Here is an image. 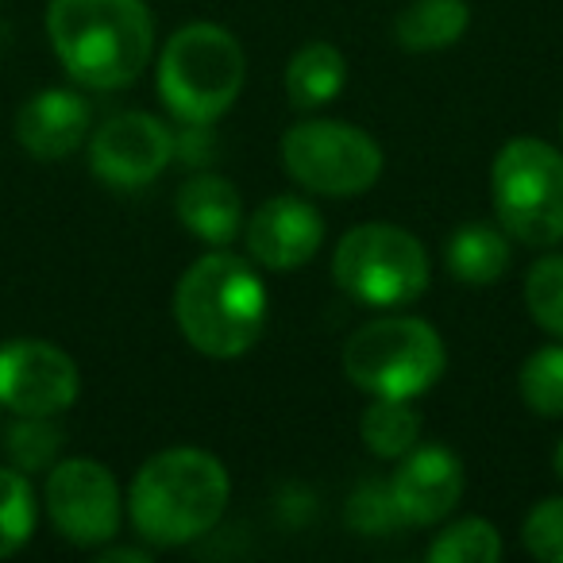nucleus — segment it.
<instances>
[{
	"label": "nucleus",
	"instance_id": "nucleus-1",
	"mask_svg": "<svg viewBox=\"0 0 563 563\" xmlns=\"http://www.w3.org/2000/svg\"><path fill=\"white\" fill-rule=\"evenodd\" d=\"M47 40L78 86L128 89L155 55V16L147 0H51Z\"/></svg>",
	"mask_w": 563,
	"mask_h": 563
},
{
	"label": "nucleus",
	"instance_id": "nucleus-2",
	"mask_svg": "<svg viewBox=\"0 0 563 563\" xmlns=\"http://www.w3.org/2000/svg\"><path fill=\"white\" fill-rule=\"evenodd\" d=\"M232 498L224 463L205 448H166L132 478L128 517L151 548H181L220 525Z\"/></svg>",
	"mask_w": 563,
	"mask_h": 563
},
{
	"label": "nucleus",
	"instance_id": "nucleus-3",
	"mask_svg": "<svg viewBox=\"0 0 563 563\" xmlns=\"http://www.w3.org/2000/svg\"><path fill=\"white\" fill-rule=\"evenodd\" d=\"M174 321L209 360H240L266 324V286L255 266L228 251L201 255L174 290Z\"/></svg>",
	"mask_w": 563,
	"mask_h": 563
},
{
	"label": "nucleus",
	"instance_id": "nucleus-4",
	"mask_svg": "<svg viewBox=\"0 0 563 563\" xmlns=\"http://www.w3.org/2000/svg\"><path fill=\"white\" fill-rule=\"evenodd\" d=\"M247 78L240 40L220 24H186L158 55V97L181 124L220 120L235 104Z\"/></svg>",
	"mask_w": 563,
	"mask_h": 563
},
{
	"label": "nucleus",
	"instance_id": "nucleus-5",
	"mask_svg": "<svg viewBox=\"0 0 563 563\" xmlns=\"http://www.w3.org/2000/svg\"><path fill=\"white\" fill-rule=\"evenodd\" d=\"M444 367V340L421 317H378L344 344V375L371 398L413 401L440 383Z\"/></svg>",
	"mask_w": 563,
	"mask_h": 563
},
{
	"label": "nucleus",
	"instance_id": "nucleus-6",
	"mask_svg": "<svg viewBox=\"0 0 563 563\" xmlns=\"http://www.w3.org/2000/svg\"><path fill=\"white\" fill-rule=\"evenodd\" d=\"M494 212L506 235L529 247H555L563 240V151L517 135L494 155Z\"/></svg>",
	"mask_w": 563,
	"mask_h": 563
},
{
	"label": "nucleus",
	"instance_id": "nucleus-7",
	"mask_svg": "<svg viewBox=\"0 0 563 563\" xmlns=\"http://www.w3.org/2000/svg\"><path fill=\"white\" fill-rule=\"evenodd\" d=\"M332 278L347 298L398 309L429 290L432 263L424 243L398 224H360L336 243Z\"/></svg>",
	"mask_w": 563,
	"mask_h": 563
},
{
	"label": "nucleus",
	"instance_id": "nucleus-8",
	"mask_svg": "<svg viewBox=\"0 0 563 563\" xmlns=\"http://www.w3.org/2000/svg\"><path fill=\"white\" fill-rule=\"evenodd\" d=\"M383 147L360 124L301 120L282 135V166L301 189L321 197H360L383 178Z\"/></svg>",
	"mask_w": 563,
	"mask_h": 563
},
{
	"label": "nucleus",
	"instance_id": "nucleus-9",
	"mask_svg": "<svg viewBox=\"0 0 563 563\" xmlns=\"http://www.w3.org/2000/svg\"><path fill=\"white\" fill-rule=\"evenodd\" d=\"M43 506L58 532L78 548H101L120 532V486L97 460L51 463Z\"/></svg>",
	"mask_w": 563,
	"mask_h": 563
},
{
	"label": "nucleus",
	"instance_id": "nucleus-10",
	"mask_svg": "<svg viewBox=\"0 0 563 563\" xmlns=\"http://www.w3.org/2000/svg\"><path fill=\"white\" fill-rule=\"evenodd\" d=\"M78 363L51 340L0 344V406L16 417H58L78 401Z\"/></svg>",
	"mask_w": 563,
	"mask_h": 563
},
{
	"label": "nucleus",
	"instance_id": "nucleus-11",
	"mask_svg": "<svg viewBox=\"0 0 563 563\" xmlns=\"http://www.w3.org/2000/svg\"><path fill=\"white\" fill-rule=\"evenodd\" d=\"M174 163V132L151 112L109 117L89 140V166L117 189H140Z\"/></svg>",
	"mask_w": 563,
	"mask_h": 563
},
{
	"label": "nucleus",
	"instance_id": "nucleus-12",
	"mask_svg": "<svg viewBox=\"0 0 563 563\" xmlns=\"http://www.w3.org/2000/svg\"><path fill=\"white\" fill-rule=\"evenodd\" d=\"M247 255L266 271H298L321 251L324 220L306 197L278 194L243 220Z\"/></svg>",
	"mask_w": 563,
	"mask_h": 563
},
{
	"label": "nucleus",
	"instance_id": "nucleus-13",
	"mask_svg": "<svg viewBox=\"0 0 563 563\" xmlns=\"http://www.w3.org/2000/svg\"><path fill=\"white\" fill-rule=\"evenodd\" d=\"M390 498L401 525H440L463 498V463L440 444H417L398 460Z\"/></svg>",
	"mask_w": 563,
	"mask_h": 563
},
{
	"label": "nucleus",
	"instance_id": "nucleus-14",
	"mask_svg": "<svg viewBox=\"0 0 563 563\" xmlns=\"http://www.w3.org/2000/svg\"><path fill=\"white\" fill-rule=\"evenodd\" d=\"M89 101L74 89H43L16 112V140L40 163L74 155L89 135Z\"/></svg>",
	"mask_w": 563,
	"mask_h": 563
},
{
	"label": "nucleus",
	"instance_id": "nucleus-15",
	"mask_svg": "<svg viewBox=\"0 0 563 563\" xmlns=\"http://www.w3.org/2000/svg\"><path fill=\"white\" fill-rule=\"evenodd\" d=\"M174 209H178V220L186 224V232L212 243V247H228L243 228L240 189L228 178H220V174H194L178 189Z\"/></svg>",
	"mask_w": 563,
	"mask_h": 563
},
{
	"label": "nucleus",
	"instance_id": "nucleus-16",
	"mask_svg": "<svg viewBox=\"0 0 563 563\" xmlns=\"http://www.w3.org/2000/svg\"><path fill=\"white\" fill-rule=\"evenodd\" d=\"M471 9L467 0H409L394 20V40L409 55L448 51L467 35Z\"/></svg>",
	"mask_w": 563,
	"mask_h": 563
},
{
	"label": "nucleus",
	"instance_id": "nucleus-17",
	"mask_svg": "<svg viewBox=\"0 0 563 563\" xmlns=\"http://www.w3.org/2000/svg\"><path fill=\"white\" fill-rule=\"evenodd\" d=\"M448 271L463 286H494L509 271V240L506 228L467 220L448 235Z\"/></svg>",
	"mask_w": 563,
	"mask_h": 563
},
{
	"label": "nucleus",
	"instance_id": "nucleus-18",
	"mask_svg": "<svg viewBox=\"0 0 563 563\" xmlns=\"http://www.w3.org/2000/svg\"><path fill=\"white\" fill-rule=\"evenodd\" d=\"M347 86V58L340 47L324 40H313L306 47L294 51L286 63V93L298 109H321V104L336 101Z\"/></svg>",
	"mask_w": 563,
	"mask_h": 563
},
{
	"label": "nucleus",
	"instance_id": "nucleus-19",
	"mask_svg": "<svg viewBox=\"0 0 563 563\" xmlns=\"http://www.w3.org/2000/svg\"><path fill=\"white\" fill-rule=\"evenodd\" d=\"M360 437L378 460H401L421 444V413L406 398H375L360 417Z\"/></svg>",
	"mask_w": 563,
	"mask_h": 563
},
{
	"label": "nucleus",
	"instance_id": "nucleus-20",
	"mask_svg": "<svg viewBox=\"0 0 563 563\" xmlns=\"http://www.w3.org/2000/svg\"><path fill=\"white\" fill-rule=\"evenodd\" d=\"M35 490L20 467H0V560L16 555L35 532Z\"/></svg>",
	"mask_w": 563,
	"mask_h": 563
},
{
	"label": "nucleus",
	"instance_id": "nucleus-21",
	"mask_svg": "<svg viewBox=\"0 0 563 563\" xmlns=\"http://www.w3.org/2000/svg\"><path fill=\"white\" fill-rule=\"evenodd\" d=\"M432 563H494L501 560V532L486 517H463L437 532L429 544Z\"/></svg>",
	"mask_w": 563,
	"mask_h": 563
},
{
	"label": "nucleus",
	"instance_id": "nucleus-22",
	"mask_svg": "<svg viewBox=\"0 0 563 563\" xmlns=\"http://www.w3.org/2000/svg\"><path fill=\"white\" fill-rule=\"evenodd\" d=\"M521 401L537 417H563V344L532 352L521 367Z\"/></svg>",
	"mask_w": 563,
	"mask_h": 563
},
{
	"label": "nucleus",
	"instance_id": "nucleus-23",
	"mask_svg": "<svg viewBox=\"0 0 563 563\" xmlns=\"http://www.w3.org/2000/svg\"><path fill=\"white\" fill-rule=\"evenodd\" d=\"M525 309L544 332L563 340V255H544L525 274Z\"/></svg>",
	"mask_w": 563,
	"mask_h": 563
},
{
	"label": "nucleus",
	"instance_id": "nucleus-24",
	"mask_svg": "<svg viewBox=\"0 0 563 563\" xmlns=\"http://www.w3.org/2000/svg\"><path fill=\"white\" fill-rule=\"evenodd\" d=\"M9 455L12 467H20L24 475L32 471H51L58 448H63V432L51 424V417H20L9 429Z\"/></svg>",
	"mask_w": 563,
	"mask_h": 563
},
{
	"label": "nucleus",
	"instance_id": "nucleus-25",
	"mask_svg": "<svg viewBox=\"0 0 563 563\" xmlns=\"http://www.w3.org/2000/svg\"><path fill=\"white\" fill-rule=\"evenodd\" d=\"M525 552L544 563H563V498H544L521 525Z\"/></svg>",
	"mask_w": 563,
	"mask_h": 563
},
{
	"label": "nucleus",
	"instance_id": "nucleus-26",
	"mask_svg": "<svg viewBox=\"0 0 563 563\" xmlns=\"http://www.w3.org/2000/svg\"><path fill=\"white\" fill-rule=\"evenodd\" d=\"M347 521L363 532V537H386L401 525L398 506L390 498V483H363L347 501Z\"/></svg>",
	"mask_w": 563,
	"mask_h": 563
},
{
	"label": "nucleus",
	"instance_id": "nucleus-27",
	"mask_svg": "<svg viewBox=\"0 0 563 563\" xmlns=\"http://www.w3.org/2000/svg\"><path fill=\"white\" fill-rule=\"evenodd\" d=\"M120 560H128V563H147L151 552H140V548H104V552H101V563H120Z\"/></svg>",
	"mask_w": 563,
	"mask_h": 563
},
{
	"label": "nucleus",
	"instance_id": "nucleus-28",
	"mask_svg": "<svg viewBox=\"0 0 563 563\" xmlns=\"http://www.w3.org/2000/svg\"><path fill=\"white\" fill-rule=\"evenodd\" d=\"M555 475L563 478V440H560V444H555Z\"/></svg>",
	"mask_w": 563,
	"mask_h": 563
},
{
	"label": "nucleus",
	"instance_id": "nucleus-29",
	"mask_svg": "<svg viewBox=\"0 0 563 563\" xmlns=\"http://www.w3.org/2000/svg\"><path fill=\"white\" fill-rule=\"evenodd\" d=\"M560 140H563V112H560Z\"/></svg>",
	"mask_w": 563,
	"mask_h": 563
}]
</instances>
